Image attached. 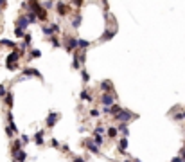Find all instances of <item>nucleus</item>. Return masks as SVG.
I'll list each match as a JSON object with an SVG mask.
<instances>
[{"instance_id": "nucleus-1", "label": "nucleus", "mask_w": 185, "mask_h": 162, "mask_svg": "<svg viewBox=\"0 0 185 162\" xmlns=\"http://www.w3.org/2000/svg\"><path fill=\"white\" fill-rule=\"evenodd\" d=\"M31 7H34V9H36V13H38V18H40V20H45V18H47V11H45L42 6H40V2H31Z\"/></svg>"}, {"instance_id": "nucleus-8", "label": "nucleus", "mask_w": 185, "mask_h": 162, "mask_svg": "<svg viewBox=\"0 0 185 162\" xmlns=\"http://www.w3.org/2000/svg\"><path fill=\"white\" fill-rule=\"evenodd\" d=\"M85 146H86L90 151H94V153H97V151H99V146L94 144V140H85Z\"/></svg>"}, {"instance_id": "nucleus-25", "label": "nucleus", "mask_w": 185, "mask_h": 162, "mask_svg": "<svg viewBox=\"0 0 185 162\" xmlns=\"http://www.w3.org/2000/svg\"><path fill=\"white\" fill-rule=\"evenodd\" d=\"M102 133H104V128H102V126H97V128H95V135H102Z\"/></svg>"}, {"instance_id": "nucleus-14", "label": "nucleus", "mask_w": 185, "mask_h": 162, "mask_svg": "<svg viewBox=\"0 0 185 162\" xmlns=\"http://www.w3.org/2000/svg\"><path fill=\"white\" fill-rule=\"evenodd\" d=\"M24 74H25V76H33V74H34V76H40V72H38L36 69H24Z\"/></svg>"}, {"instance_id": "nucleus-31", "label": "nucleus", "mask_w": 185, "mask_h": 162, "mask_svg": "<svg viewBox=\"0 0 185 162\" xmlns=\"http://www.w3.org/2000/svg\"><path fill=\"white\" fill-rule=\"evenodd\" d=\"M0 95H6V88H4V86H0Z\"/></svg>"}, {"instance_id": "nucleus-9", "label": "nucleus", "mask_w": 185, "mask_h": 162, "mask_svg": "<svg viewBox=\"0 0 185 162\" xmlns=\"http://www.w3.org/2000/svg\"><path fill=\"white\" fill-rule=\"evenodd\" d=\"M77 47H79V40L70 38V40H68V43H67V49H68V50H72V49H77Z\"/></svg>"}, {"instance_id": "nucleus-5", "label": "nucleus", "mask_w": 185, "mask_h": 162, "mask_svg": "<svg viewBox=\"0 0 185 162\" xmlns=\"http://www.w3.org/2000/svg\"><path fill=\"white\" fill-rule=\"evenodd\" d=\"M58 117H59V115H58L56 112L49 114V117H47V126H49V128H52V126L56 124V121H58Z\"/></svg>"}, {"instance_id": "nucleus-30", "label": "nucleus", "mask_w": 185, "mask_h": 162, "mask_svg": "<svg viewBox=\"0 0 185 162\" xmlns=\"http://www.w3.org/2000/svg\"><path fill=\"white\" fill-rule=\"evenodd\" d=\"M74 162H85V158L83 157H77V158H74Z\"/></svg>"}, {"instance_id": "nucleus-6", "label": "nucleus", "mask_w": 185, "mask_h": 162, "mask_svg": "<svg viewBox=\"0 0 185 162\" xmlns=\"http://www.w3.org/2000/svg\"><path fill=\"white\" fill-rule=\"evenodd\" d=\"M13 155H15L13 158H15L16 162H24V160L27 158V155H25V151H22V149H20V151H16V153H13Z\"/></svg>"}, {"instance_id": "nucleus-32", "label": "nucleus", "mask_w": 185, "mask_h": 162, "mask_svg": "<svg viewBox=\"0 0 185 162\" xmlns=\"http://www.w3.org/2000/svg\"><path fill=\"white\" fill-rule=\"evenodd\" d=\"M25 43H31V34H25Z\"/></svg>"}, {"instance_id": "nucleus-15", "label": "nucleus", "mask_w": 185, "mask_h": 162, "mask_svg": "<svg viewBox=\"0 0 185 162\" xmlns=\"http://www.w3.org/2000/svg\"><path fill=\"white\" fill-rule=\"evenodd\" d=\"M101 88H102V90H106V92L111 90V83H110V81H102V83H101Z\"/></svg>"}, {"instance_id": "nucleus-2", "label": "nucleus", "mask_w": 185, "mask_h": 162, "mask_svg": "<svg viewBox=\"0 0 185 162\" xmlns=\"http://www.w3.org/2000/svg\"><path fill=\"white\" fill-rule=\"evenodd\" d=\"M101 103H102V106H113V95H110V94H102V97H101Z\"/></svg>"}, {"instance_id": "nucleus-18", "label": "nucleus", "mask_w": 185, "mask_h": 162, "mask_svg": "<svg viewBox=\"0 0 185 162\" xmlns=\"http://www.w3.org/2000/svg\"><path fill=\"white\" fill-rule=\"evenodd\" d=\"M43 32H45V34H49V36H50V34H52V32H56V31H54V25H52V27H47V25H45V27H43Z\"/></svg>"}, {"instance_id": "nucleus-7", "label": "nucleus", "mask_w": 185, "mask_h": 162, "mask_svg": "<svg viewBox=\"0 0 185 162\" xmlns=\"http://www.w3.org/2000/svg\"><path fill=\"white\" fill-rule=\"evenodd\" d=\"M16 25H18V29H24V27H27V25H29V20H27V16H20V18H18V22H16Z\"/></svg>"}, {"instance_id": "nucleus-21", "label": "nucleus", "mask_w": 185, "mask_h": 162, "mask_svg": "<svg viewBox=\"0 0 185 162\" xmlns=\"http://www.w3.org/2000/svg\"><path fill=\"white\" fill-rule=\"evenodd\" d=\"M79 24H81V15H77V16L74 18V22H72V25H74V27H77Z\"/></svg>"}, {"instance_id": "nucleus-26", "label": "nucleus", "mask_w": 185, "mask_h": 162, "mask_svg": "<svg viewBox=\"0 0 185 162\" xmlns=\"http://www.w3.org/2000/svg\"><path fill=\"white\" fill-rule=\"evenodd\" d=\"M95 144H97V146L102 144V137H101V135H95Z\"/></svg>"}, {"instance_id": "nucleus-33", "label": "nucleus", "mask_w": 185, "mask_h": 162, "mask_svg": "<svg viewBox=\"0 0 185 162\" xmlns=\"http://www.w3.org/2000/svg\"><path fill=\"white\" fill-rule=\"evenodd\" d=\"M182 158H183V160H185V148H183V149H182Z\"/></svg>"}, {"instance_id": "nucleus-28", "label": "nucleus", "mask_w": 185, "mask_h": 162, "mask_svg": "<svg viewBox=\"0 0 185 162\" xmlns=\"http://www.w3.org/2000/svg\"><path fill=\"white\" fill-rule=\"evenodd\" d=\"M182 160H183V158H182V157H174V158H172V160H171V162H182Z\"/></svg>"}, {"instance_id": "nucleus-10", "label": "nucleus", "mask_w": 185, "mask_h": 162, "mask_svg": "<svg viewBox=\"0 0 185 162\" xmlns=\"http://www.w3.org/2000/svg\"><path fill=\"white\" fill-rule=\"evenodd\" d=\"M58 11H59V15L65 16V15L68 13V6H67L65 2H59V4H58Z\"/></svg>"}, {"instance_id": "nucleus-12", "label": "nucleus", "mask_w": 185, "mask_h": 162, "mask_svg": "<svg viewBox=\"0 0 185 162\" xmlns=\"http://www.w3.org/2000/svg\"><path fill=\"white\" fill-rule=\"evenodd\" d=\"M117 132H119V128H115V126H110V128H108V137H111V139H113V137H117Z\"/></svg>"}, {"instance_id": "nucleus-13", "label": "nucleus", "mask_w": 185, "mask_h": 162, "mask_svg": "<svg viewBox=\"0 0 185 162\" xmlns=\"http://www.w3.org/2000/svg\"><path fill=\"white\" fill-rule=\"evenodd\" d=\"M34 139H36V144H38V146H42V144H43V132H38Z\"/></svg>"}, {"instance_id": "nucleus-24", "label": "nucleus", "mask_w": 185, "mask_h": 162, "mask_svg": "<svg viewBox=\"0 0 185 162\" xmlns=\"http://www.w3.org/2000/svg\"><path fill=\"white\" fill-rule=\"evenodd\" d=\"M88 45H90V41H86V40H79V47H83V49H85V47H88Z\"/></svg>"}, {"instance_id": "nucleus-20", "label": "nucleus", "mask_w": 185, "mask_h": 162, "mask_svg": "<svg viewBox=\"0 0 185 162\" xmlns=\"http://www.w3.org/2000/svg\"><path fill=\"white\" fill-rule=\"evenodd\" d=\"M6 103H7V106H13V95L11 94L6 95Z\"/></svg>"}, {"instance_id": "nucleus-11", "label": "nucleus", "mask_w": 185, "mask_h": 162, "mask_svg": "<svg viewBox=\"0 0 185 162\" xmlns=\"http://www.w3.org/2000/svg\"><path fill=\"white\" fill-rule=\"evenodd\" d=\"M126 148H128V139L122 137V139L119 140V149H120V151H126Z\"/></svg>"}, {"instance_id": "nucleus-17", "label": "nucleus", "mask_w": 185, "mask_h": 162, "mask_svg": "<svg viewBox=\"0 0 185 162\" xmlns=\"http://www.w3.org/2000/svg\"><path fill=\"white\" fill-rule=\"evenodd\" d=\"M81 99H83V101H92V97H90V94L85 90V92H81Z\"/></svg>"}, {"instance_id": "nucleus-23", "label": "nucleus", "mask_w": 185, "mask_h": 162, "mask_svg": "<svg viewBox=\"0 0 185 162\" xmlns=\"http://www.w3.org/2000/svg\"><path fill=\"white\" fill-rule=\"evenodd\" d=\"M15 34H16V36H24V38H25V32H24V29H18V27H16V29H15Z\"/></svg>"}, {"instance_id": "nucleus-29", "label": "nucleus", "mask_w": 185, "mask_h": 162, "mask_svg": "<svg viewBox=\"0 0 185 162\" xmlns=\"http://www.w3.org/2000/svg\"><path fill=\"white\" fill-rule=\"evenodd\" d=\"M83 81H85V83L88 81V74H86V72H83Z\"/></svg>"}, {"instance_id": "nucleus-4", "label": "nucleus", "mask_w": 185, "mask_h": 162, "mask_svg": "<svg viewBox=\"0 0 185 162\" xmlns=\"http://www.w3.org/2000/svg\"><path fill=\"white\" fill-rule=\"evenodd\" d=\"M20 60V50H13L11 54L7 56V65H15V61Z\"/></svg>"}, {"instance_id": "nucleus-16", "label": "nucleus", "mask_w": 185, "mask_h": 162, "mask_svg": "<svg viewBox=\"0 0 185 162\" xmlns=\"http://www.w3.org/2000/svg\"><path fill=\"white\" fill-rule=\"evenodd\" d=\"M119 130L122 132V135H124V137L129 133V130H128V126H126V124H120V126H119Z\"/></svg>"}, {"instance_id": "nucleus-34", "label": "nucleus", "mask_w": 185, "mask_h": 162, "mask_svg": "<svg viewBox=\"0 0 185 162\" xmlns=\"http://www.w3.org/2000/svg\"><path fill=\"white\" fill-rule=\"evenodd\" d=\"M182 114H183V119H185V112H182Z\"/></svg>"}, {"instance_id": "nucleus-35", "label": "nucleus", "mask_w": 185, "mask_h": 162, "mask_svg": "<svg viewBox=\"0 0 185 162\" xmlns=\"http://www.w3.org/2000/svg\"><path fill=\"white\" fill-rule=\"evenodd\" d=\"M126 162H129V160H126Z\"/></svg>"}, {"instance_id": "nucleus-19", "label": "nucleus", "mask_w": 185, "mask_h": 162, "mask_svg": "<svg viewBox=\"0 0 185 162\" xmlns=\"http://www.w3.org/2000/svg\"><path fill=\"white\" fill-rule=\"evenodd\" d=\"M40 56H42V52H40L38 49H34V50H31V56L29 58H40Z\"/></svg>"}, {"instance_id": "nucleus-27", "label": "nucleus", "mask_w": 185, "mask_h": 162, "mask_svg": "<svg viewBox=\"0 0 185 162\" xmlns=\"http://www.w3.org/2000/svg\"><path fill=\"white\" fill-rule=\"evenodd\" d=\"M90 115H92V117H99L101 114H99V110H92V112H90Z\"/></svg>"}, {"instance_id": "nucleus-22", "label": "nucleus", "mask_w": 185, "mask_h": 162, "mask_svg": "<svg viewBox=\"0 0 185 162\" xmlns=\"http://www.w3.org/2000/svg\"><path fill=\"white\" fill-rule=\"evenodd\" d=\"M0 43H2V45H7V47H15V43H13L11 40H2Z\"/></svg>"}, {"instance_id": "nucleus-3", "label": "nucleus", "mask_w": 185, "mask_h": 162, "mask_svg": "<svg viewBox=\"0 0 185 162\" xmlns=\"http://www.w3.org/2000/svg\"><path fill=\"white\" fill-rule=\"evenodd\" d=\"M115 117L119 119V121H122V124H124L126 121H129V119L133 117V114H131V112H128V110H122V112H120V114H117Z\"/></svg>"}]
</instances>
